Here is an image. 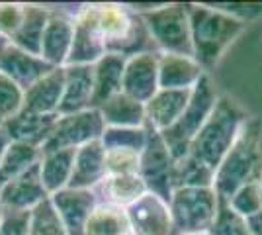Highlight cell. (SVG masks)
Returning a JSON list of instances; mask_svg holds the SVG:
<instances>
[{
	"label": "cell",
	"mask_w": 262,
	"mask_h": 235,
	"mask_svg": "<svg viewBox=\"0 0 262 235\" xmlns=\"http://www.w3.org/2000/svg\"><path fill=\"white\" fill-rule=\"evenodd\" d=\"M188 12L194 59L204 71H209L217 65L227 47L245 32L247 22L223 8H211L206 4H188Z\"/></svg>",
	"instance_id": "obj_1"
},
{
	"label": "cell",
	"mask_w": 262,
	"mask_h": 235,
	"mask_svg": "<svg viewBox=\"0 0 262 235\" xmlns=\"http://www.w3.org/2000/svg\"><path fill=\"white\" fill-rule=\"evenodd\" d=\"M262 182V120L249 116L235 143L215 170L213 188L217 196L229 200L241 186Z\"/></svg>",
	"instance_id": "obj_2"
},
{
	"label": "cell",
	"mask_w": 262,
	"mask_h": 235,
	"mask_svg": "<svg viewBox=\"0 0 262 235\" xmlns=\"http://www.w3.org/2000/svg\"><path fill=\"white\" fill-rule=\"evenodd\" d=\"M249 120L247 110L229 96H219L213 112L209 114L204 127L190 145V155L217 170L227 151L235 143L241 127Z\"/></svg>",
	"instance_id": "obj_3"
},
{
	"label": "cell",
	"mask_w": 262,
	"mask_h": 235,
	"mask_svg": "<svg viewBox=\"0 0 262 235\" xmlns=\"http://www.w3.org/2000/svg\"><path fill=\"white\" fill-rule=\"evenodd\" d=\"M96 12L106 41V55L110 53L131 59L141 53H159L139 12L112 2L96 4Z\"/></svg>",
	"instance_id": "obj_4"
},
{
	"label": "cell",
	"mask_w": 262,
	"mask_h": 235,
	"mask_svg": "<svg viewBox=\"0 0 262 235\" xmlns=\"http://www.w3.org/2000/svg\"><path fill=\"white\" fill-rule=\"evenodd\" d=\"M135 12H139L159 53L194 57L188 4L172 2L151 10Z\"/></svg>",
	"instance_id": "obj_5"
},
{
	"label": "cell",
	"mask_w": 262,
	"mask_h": 235,
	"mask_svg": "<svg viewBox=\"0 0 262 235\" xmlns=\"http://www.w3.org/2000/svg\"><path fill=\"white\" fill-rule=\"evenodd\" d=\"M217 90H215L211 78L206 73L204 77L200 78V82L194 87V90H192V98L188 102L184 114L176 120L174 125H170L168 130L161 132L164 143H166L174 161L180 159V157L188 155L192 141L196 139L200 130L204 127V123L209 118V114L213 112V108L217 104Z\"/></svg>",
	"instance_id": "obj_6"
},
{
	"label": "cell",
	"mask_w": 262,
	"mask_h": 235,
	"mask_svg": "<svg viewBox=\"0 0 262 235\" xmlns=\"http://www.w3.org/2000/svg\"><path fill=\"white\" fill-rule=\"evenodd\" d=\"M219 196L215 188H176L168 208L176 235L206 233L217 216Z\"/></svg>",
	"instance_id": "obj_7"
},
{
	"label": "cell",
	"mask_w": 262,
	"mask_h": 235,
	"mask_svg": "<svg viewBox=\"0 0 262 235\" xmlns=\"http://www.w3.org/2000/svg\"><path fill=\"white\" fill-rule=\"evenodd\" d=\"M147 127V145L141 153V165H139V177L147 186V192L157 194L166 204L172 198V167L174 159L170 155L168 147L164 143L161 132H157L153 125L145 122Z\"/></svg>",
	"instance_id": "obj_8"
},
{
	"label": "cell",
	"mask_w": 262,
	"mask_h": 235,
	"mask_svg": "<svg viewBox=\"0 0 262 235\" xmlns=\"http://www.w3.org/2000/svg\"><path fill=\"white\" fill-rule=\"evenodd\" d=\"M106 123L98 108H88L84 112L59 116L49 139L41 147V153L59 149H80L86 143L98 141L104 135Z\"/></svg>",
	"instance_id": "obj_9"
},
{
	"label": "cell",
	"mask_w": 262,
	"mask_h": 235,
	"mask_svg": "<svg viewBox=\"0 0 262 235\" xmlns=\"http://www.w3.org/2000/svg\"><path fill=\"white\" fill-rule=\"evenodd\" d=\"M106 55V41L100 30L96 4H86L75 14V37L65 67L94 65Z\"/></svg>",
	"instance_id": "obj_10"
},
{
	"label": "cell",
	"mask_w": 262,
	"mask_h": 235,
	"mask_svg": "<svg viewBox=\"0 0 262 235\" xmlns=\"http://www.w3.org/2000/svg\"><path fill=\"white\" fill-rule=\"evenodd\" d=\"M125 212L133 235H176L170 208L157 194H143Z\"/></svg>",
	"instance_id": "obj_11"
},
{
	"label": "cell",
	"mask_w": 262,
	"mask_h": 235,
	"mask_svg": "<svg viewBox=\"0 0 262 235\" xmlns=\"http://www.w3.org/2000/svg\"><path fill=\"white\" fill-rule=\"evenodd\" d=\"M53 69L57 67L49 65L43 57L28 53L20 47H14L10 44L0 47V73L12 78L24 92L39 78L49 75Z\"/></svg>",
	"instance_id": "obj_12"
},
{
	"label": "cell",
	"mask_w": 262,
	"mask_h": 235,
	"mask_svg": "<svg viewBox=\"0 0 262 235\" xmlns=\"http://www.w3.org/2000/svg\"><path fill=\"white\" fill-rule=\"evenodd\" d=\"M49 198L41 182L39 163H35L18 179L10 180L0 188V206L2 210H18V212H32L35 206Z\"/></svg>",
	"instance_id": "obj_13"
},
{
	"label": "cell",
	"mask_w": 262,
	"mask_h": 235,
	"mask_svg": "<svg viewBox=\"0 0 262 235\" xmlns=\"http://www.w3.org/2000/svg\"><path fill=\"white\" fill-rule=\"evenodd\" d=\"M159 55L161 53H141L127 59L121 87L123 94L147 104L159 92Z\"/></svg>",
	"instance_id": "obj_14"
},
{
	"label": "cell",
	"mask_w": 262,
	"mask_h": 235,
	"mask_svg": "<svg viewBox=\"0 0 262 235\" xmlns=\"http://www.w3.org/2000/svg\"><path fill=\"white\" fill-rule=\"evenodd\" d=\"M73 37H75V16L59 8H51L39 55L53 67H65L67 59L71 55Z\"/></svg>",
	"instance_id": "obj_15"
},
{
	"label": "cell",
	"mask_w": 262,
	"mask_h": 235,
	"mask_svg": "<svg viewBox=\"0 0 262 235\" xmlns=\"http://www.w3.org/2000/svg\"><path fill=\"white\" fill-rule=\"evenodd\" d=\"M51 202L61 216L69 235H84L88 218L100 204L94 190H77V188H63L55 192Z\"/></svg>",
	"instance_id": "obj_16"
},
{
	"label": "cell",
	"mask_w": 262,
	"mask_h": 235,
	"mask_svg": "<svg viewBox=\"0 0 262 235\" xmlns=\"http://www.w3.org/2000/svg\"><path fill=\"white\" fill-rule=\"evenodd\" d=\"M94 96V67L71 65L65 67V92L59 106V116L84 112L92 108Z\"/></svg>",
	"instance_id": "obj_17"
},
{
	"label": "cell",
	"mask_w": 262,
	"mask_h": 235,
	"mask_svg": "<svg viewBox=\"0 0 262 235\" xmlns=\"http://www.w3.org/2000/svg\"><path fill=\"white\" fill-rule=\"evenodd\" d=\"M65 92V67L53 69L24 92V112L59 114Z\"/></svg>",
	"instance_id": "obj_18"
},
{
	"label": "cell",
	"mask_w": 262,
	"mask_h": 235,
	"mask_svg": "<svg viewBox=\"0 0 262 235\" xmlns=\"http://www.w3.org/2000/svg\"><path fill=\"white\" fill-rule=\"evenodd\" d=\"M104 179H106V149L102 141L98 139L77 149L73 177L67 188L94 190Z\"/></svg>",
	"instance_id": "obj_19"
},
{
	"label": "cell",
	"mask_w": 262,
	"mask_h": 235,
	"mask_svg": "<svg viewBox=\"0 0 262 235\" xmlns=\"http://www.w3.org/2000/svg\"><path fill=\"white\" fill-rule=\"evenodd\" d=\"M57 122H59V114H32L22 110L18 116L2 123V130L8 134L10 141L28 143L41 149Z\"/></svg>",
	"instance_id": "obj_20"
},
{
	"label": "cell",
	"mask_w": 262,
	"mask_h": 235,
	"mask_svg": "<svg viewBox=\"0 0 262 235\" xmlns=\"http://www.w3.org/2000/svg\"><path fill=\"white\" fill-rule=\"evenodd\" d=\"M206 71L200 67L194 57L159 55V89L164 90H188L194 89Z\"/></svg>",
	"instance_id": "obj_21"
},
{
	"label": "cell",
	"mask_w": 262,
	"mask_h": 235,
	"mask_svg": "<svg viewBox=\"0 0 262 235\" xmlns=\"http://www.w3.org/2000/svg\"><path fill=\"white\" fill-rule=\"evenodd\" d=\"M192 90H164L159 89L151 100L145 104L147 123L153 125L157 132H164L184 114L188 102L192 98Z\"/></svg>",
	"instance_id": "obj_22"
},
{
	"label": "cell",
	"mask_w": 262,
	"mask_h": 235,
	"mask_svg": "<svg viewBox=\"0 0 262 235\" xmlns=\"http://www.w3.org/2000/svg\"><path fill=\"white\" fill-rule=\"evenodd\" d=\"M127 59L121 55H104L98 63H94V96L92 108H100L104 102L114 98L121 92L123 73Z\"/></svg>",
	"instance_id": "obj_23"
},
{
	"label": "cell",
	"mask_w": 262,
	"mask_h": 235,
	"mask_svg": "<svg viewBox=\"0 0 262 235\" xmlns=\"http://www.w3.org/2000/svg\"><path fill=\"white\" fill-rule=\"evenodd\" d=\"M94 192L102 204H112L127 210L143 194H147V186L139 175H118V177H106L94 188Z\"/></svg>",
	"instance_id": "obj_24"
},
{
	"label": "cell",
	"mask_w": 262,
	"mask_h": 235,
	"mask_svg": "<svg viewBox=\"0 0 262 235\" xmlns=\"http://www.w3.org/2000/svg\"><path fill=\"white\" fill-rule=\"evenodd\" d=\"M75 155H77V149H59V151L41 153L39 173L49 196L69 186L73 177V167H75Z\"/></svg>",
	"instance_id": "obj_25"
},
{
	"label": "cell",
	"mask_w": 262,
	"mask_h": 235,
	"mask_svg": "<svg viewBox=\"0 0 262 235\" xmlns=\"http://www.w3.org/2000/svg\"><path fill=\"white\" fill-rule=\"evenodd\" d=\"M49 14H51V8H45L39 4H26L22 26H20L18 34L12 37L10 45L20 47V49L33 53V55H39L45 26L49 22Z\"/></svg>",
	"instance_id": "obj_26"
},
{
	"label": "cell",
	"mask_w": 262,
	"mask_h": 235,
	"mask_svg": "<svg viewBox=\"0 0 262 235\" xmlns=\"http://www.w3.org/2000/svg\"><path fill=\"white\" fill-rule=\"evenodd\" d=\"M106 127H145V104L133 100L127 94H116L98 108Z\"/></svg>",
	"instance_id": "obj_27"
},
{
	"label": "cell",
	"mask_w": 262,
	"mask_h": 235,
	"mask_svg": "<svg viewBox=\"0 0 262 235\" xmlns=\"http://www.w3.org/2000/svg\"><path fill=\"white\" fill-rule=\"evenodd\" d=\"M215 182V170L209 168L194 155H184L174 161L172 188H211Z\"/></svg>",
	"instance_id": "obj_28"
},
{
	"label": "cell",
	"mask_w": 262,
	"mask_h": 235,
	"mask_svg": "<svg viewBox=\"0 0 262 235\" xmlns=\"http://www.w3.org/2000/svg\"><path fill=\"white\" fill-rule=\"evenodd\" d=\"M84 235H133L127 212L123 208L100 202L88 218Z\"/></svg>",
	"instance_id": "obj_29"
},
{
	"label": "cell",
	"mask_w": 262,
	"mask_h": 235,
	"mask_svg": "<svg viewBox=\"0 0 262 235\" xmlns=\"http://www.w3.org/2000/svg\"><path fill=\"white\" fill-rule=\"evenodd\" d=\"M41 159V149L39 147L28 145V143H18L12 141L0 163V188L8 184L10 180L18 179L22 173H26L35 163Z\"/></svg>",
	"instance_id": "obj_30"
},
{
	"label": "cell",
	"mask_w": 262,
	"mask_h": 235,
	"mask_svg": "<svg viewBox=\"0 0 262 235\" xmlns=\"http://www.w3.org/2000/svg\"><path fill=\"white\" fill-rule=\"evenodd\" d=\"M30 235H69L51 196L30 212Z\"/></svg>",
	"instance_id": "obj_31"
},
{
	"label": "cell",
	"mask_w": 262,
	"mask_h": 235,
	"mask_svg": "<svg viewBox=\"0 0 262 235\" xmlns=\"http://www.w3.org/2000/svg\"><path fill=\"white\" fill-rule=\"evenodd\" d=\"M147 135V127H106L100 141L104 149H131L143 153Z\"/></svg>",
	"instance_id": "obj_32"
},
{
	"label": "cell",
	"mask_w": 262,
	"mask_h": 235,
	"mask_svg": "<svg viewBox=\"0 0 262 235\" xmlns=\"http://www.w3.org/2000/svg\"><path fill=\"white\" fill-rule=\"evenodd\" d=\"M209 233L211 235H251V231H249V227H247V220L235 212L225 198L219 196L217 216H215V222L211 225Z\"/></svg>",
	"instance_id": "obj_33"
},
{
	"label": "cell",
	"mask_w": 262,
	"mask_h": 235,
	"mask_svg": "<svg viewBox=\"0 0 262 235\" xmlns=\"http://www.w3.org/2000/svg\"><path fill=\"white\" fill-rule=\"evenodd\" d=\"M227 200V198H225ZM229 206L245 220L262 210V182H249L231 196Z\"/></svg>",
	"instance_id": "obj_34"
},
{
	"label": "cell",
	"mask_w": 262,
	"mask_h": 235,
	"mask_svg": "<svg viewBox=\"0 0 262 235\" xmlns=\"http://www.w3.org/2000/svg\"><path fill=\"white\" fill-rule=\"evenodd\" d=\"M141 153L131 149H106V177L139 175Z\"/></svg>",
	"instance_id": "obj_35"
},
{
	"label": "cell",
	"mask_w": 262,
	"mask_h": 235,
	"mask_svg": "<svg viewBox=\"0 0 262 235\" xmlns=\"http://www.w3.org/2000/svg\"><path fill=\"white\" fill-rule=\"evenodd\" d=\"M24 90L6 75L0 73V122H8L22 112Z\"/></svg>",
	"instance_id": "obj_36"
},
{
	"label": "cell",
	"mask_w": 262,
	"mask_h": 235,
	"mask_svg": "<svg viewBox=\"0 0 262 235\" xmlns=\"http://www.w3.org/2000/svg\"><path fill=\"white\" fill-rule=\"evenodd\" d=\"M24 6L20 2H0V37L6 44H10L22 26Z\"/></svg>",
	"instance_id": "obj_37"
},
{
	"label": "cell",
	"mask_w": 262,
	"mask_h": 235,
	"mask_svg": "<svg viewBox=\"0 0 262 235\" xmlns=\"http://www.w3.org/2000/svg\"><path fill=\"white\" fill-rule=\"evenodd\" d=\"M0 235H30V212L2 210Z\"/></svg>",
	"instance_id": "obj_38"
},
{
	"label": "cell",
	"mask_w": 262,
	"mask_h": 235,
	"mask_svg": "<svg viewBox=\"0 0 262 235\" xmlns=\"http://www.w3.org/2000/svg\"><path fill=\"white\" fill-rule=\"evenodd\" d=\"M247 227H249L251 235H262V210L251 218H247Z\"/></svg>",
	"instance_id": "obj_39"
},
{
	"label": "cell",
	"mask_w": 262,
	"mask_h": 235,
	"mask_svg": "<svg viewBox=\"0 0 262 235\" xmlns=\"http://www.w3.org/2000/svg\"><path fill=\"white\" fill-rule=\"evenodd\" d=\"M10 137H8V134L2 130V125H0V163H2V157H4V153H6V149H8V145H10Z\"/></svg>",
	"instance_id": "obj_40"
},
{
	"label": "cell",
	"mask_w": 262,
	"mask_h": 235,
	"mask_svg": "<svg viewBox=\"0 0 262 235\" xmlns=\"http://www.w3.org/2000/svg\"><path fill=\"white\" fill-rule=\"evenodd\" d=\"M4 45H8V44H6V41H4L2 37H0V47H4Z\"/></svg>",
	"instance_id": "obj_41"
},
{
	"label": "cell",
	"mask_w": 262,
	"mask_h": 235,
	"mask_svg": "<svg viewBox=\"0 0 262 235\" xmlns=\"http://www.w3.org/2000/svg\"><path fill=\"white\" fill-rule=\"evenodd\" d=\"M192 235H211L209 231H206V233H192Z\"/></svg>",
	"instance_id": "obj_42"
},
{
	"label": "cell",
	"mask_w": 262,
	"mask_h": 235,
	"mask_svg": "<svg viewBox=\"0 0 262 235\" xmlns=\"http://www.w3.org/2000/svg\"><path fill=\"white\" fill-rule=\"evenodd\" d=\"M0 222H2V206H0Z\"/></svg>",
	"instance_id": "obj_43"
},
{
	"label": "cell",
	"mask_w": 262,
	"mask_h": 235,
	"mask_svg": "<svg viewBox=\"0 0 262 235\" xmlns=\"http://www.w3.org/2000/svg\"><path fill=\"white\" fill-rule=\"evenodd\" d=\"M0 125H2V122H0Z\"/></svg>",
	"instance_id": "obj_44"
}]
</instances>
